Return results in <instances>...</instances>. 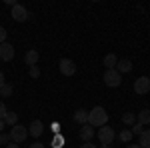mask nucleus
<instances>
[{"instance_id":"f8f14e48","label":"nucleus","mask_w":150,"mask_h":148,"mask_svg":"<svg viewBox=\"0 0 150 148\" xmlns=\"http://www.w3.org/2000/svg\"><path fill=\"white\" fill-rule=\"evenodd\" d=\"M102 64L106 66V70H112V68H116V64H118V56H116L114 52H110V54H106V56H104Z\"/></svg>"},{"instance_id":"dca6fc26","label":"nucleus","mask_w":150,"mask_h":148,"mask_svg":"<svg viewBox=\"0 0 150 148\" xmlns=\"http://www.w3.org/2000/svg\"><path fill=\"white\" fill-rule=\"evenodd\" d=\"M4 124H8L10 128L18 124V116H16V112H6V116H4Z\"/></svg>"},{"instance_id":"9b49d317","label":"nucleus","mask_w":150,"mask_h":148,"mask_svg":"<svg viewBox=\"0 0 150 148\" xmlns=\"http://www.w3.org/2000/svg\"><path fill=\"white\" fill-rule=\"evenodd\" d=\"M74 122H78L80 126H84V124H88V110H84V108H78L76 112H74Z\"/></svg>"},{"instance_id":"412c9836","label":"nucleus","mask_w":150,"mask_h":148,"mask_svg":"<svg viewBox=\"0 0 150 148\" xmlns=\"http://www.w3.org/2000/svg\"><path fill=\"white\" fill-rule=\"evenodd\" d=\"M62 144H66V140H64V136H54L52 138V148H62Z\"/></svg>"},{"instance_id":"a211bd4d","label":"nucleus","mask_w":150,"mask_h":148,"mask_svg":"<svg viewBox=\"0 0 150 148\" xmlns=\"http://www.w3.org/2000/svg\"><path fill=\"white\" fill-rule=\"evenodd\" d=\"M132 136H134V134H132V132H130L128 128H124L122 132H118V138H120V140H122L124 144H130V140H132Z\"/></svg>"},{"instance_id":"f3484780","label":"nucleus","mask_w":150,"mask_h":148,"mask_svg":"<svg viewBox=\"0 0 150 148\" xmlns=\"http://www.w3.org/2000/svg\"><path fill=\"white\" fill-rule=\"evenodd\" d=\"M142 148H150V130H144L140 134V142H138Z\"/></svg>"},{"instance_id":"c756f323","label":"nucleus","mask_w":150,"mask_h":148,"mask_svg":"<svg viewBox=\"0 0 150 148\" xmlns=\"http://www.w3.org/2000/svg\"><path fill=\"white\" fill-rule=\"evenodd\" d=\"M2 84H4V72L0 70V86H2Z\"/></svg>"},{"instance_id":"a878e982","label":"nucleus","mask_w":150,"mask_h":148,"mask_svg":"<svg viewBox=\"0 0 150 148\" xmlns=\"http://www.w3.org/2000/svg\"><path fill=\"white\" fill-rule=\"evenodd\" d=\"M4 42H6V30L0 26V44H4Z\"/></svg>"},{"instance_id":"0eeeda50","label":"nucleus","mask_w":150,"mask_h":148,"mask_svg":"<svg viewBox=\"0 0 150 148\" xmlns=\"http://www.w3.org/2000/svg\"><path fill=\"white\" fill-rule=\"evenodd\" d=\"M28 18H30V14H28V10L24 6H20V4L12 6V20L14 22H26Z\"/></svg>"},{"instance_id":"aec40b11","label":"nucleus","mask_w":150,"mask_h":148,"mask_svg":"<svg viewBox=\"0 0 150 148\" xmlns=\"http://www.w3.org/2000/svg\"><path fill=\"white\" fill-rule=\"evenodd\" d=\"M12 90H14V88H12V84L4 82V84L0 86V96H4V98H6V96H12Z\"/></svg>"},{"instance_id":"c85d7f7f","label":"nucleus","mask_w":150,"mask_h":148,"mask_svg":"<svg viewBox=\"0 0 150 148\" xmlns=\"http://www.w3.org/2000/svg\"><path fill=\"white\" fill-rule=\"evenodd\" d=\"M6 148H20V144H16V142H10V144H6Z\"/></svg>"},{"instance_id":"4be33fe9","label":"nucleus","mask_w":150,"mask_h":148,"mask_svg":"<svg viewBox=\"0 0 150 148\" xmlns=\"http://www.w3.org/2000/svg\"><path fill=\"white\" fill-rule=\"evenodd\" d=\"M130 132H132V134H138V136H140V134L144 132V126L140 124V122H136V124L132 126V130H130Z\"/></svg>"},{"instance_id":"6ab92c4d","label":"nucleus","mask_w":150,"mask_h":148,"mask_svg":"<svg viewBox=\"0 0 150 148\" xmlns=\"http://www.w3.org/2000/svg\"><path fill=\"white\" fill-rule=\"evenodd\" d=\"M122 122L128 124V126H134V124H136V116H134L132 112H124V114H122Z\"/></svg>"},{"instance_id":"7c9ffc66","label":"nucleus","mask_w":150,"mask_h":148,"mask_svg":"<svg viewBox=\"0 0 150 148\" xmlns=\"http://www.w3.org/2000/svg\"><path fill=\"white\" fill-rule=\"evenodd\" d=\"M4 126H6V124H4V120H0V134L4 132Z\"/></svg>"},{"instance_id":"1a4fd4ad","label":"nucleus","mask_w":150,"mask_h":148,"mask_svg":"<svg viewBox=\"0 0 150 148\" xmlns=\"http://www.w3.org/2000/svg\"><path fill=\"white\" fill-rule=\"evenodd\" d=\"M42 132H44V124H42V120H32L30 126H28V134H32L34 138L42 136Z\"/></svg>"},{"instance_id":"6e6552de","label":"nucleus","mask_w":150,"mask_h":148,"mask_svg":"<svg viewBox=\"0 0 150 148\" xmlns=\"http://www.w3.org/2000/svg\"><path fill=\"white\" fill-rule=\"evenodd\" d=\"M12 58H14V46L10 42H4V44H0V60H4V62H10Z\"/></svg>"},{"instance_id":"bb28decb","label":"nucleus","mask_w":150,"mask_h":148,"mask_svg":"<svg viewBox=\"0 0 150 148\" xmlns=\"http://www.w3.org/2000/svg\"><path fill=\"white\" fill-rule=\"evenodd\" d=\"M80 148H98V146L92 144V142H84V144H80Z\"/></svg>"},{"instance_id":"39448f33","label":"nucleus","mask_w":150,"mask_h":148,"mask_svg":"<svg viewBox=\"0 0 150 148\" xmlns=\"http://www.w3.org/2000/svg\"><path fill=\"white\" fill-rule=\"evenodd\" d=\"M134 92L140 94V96L148 94V92H150V78H148V76H140V78L134 80Z\"/></svg>"},{"instance_id":"cd10ccee","label":"nucleus","mask_w":150,"mask_h":148,"mask_svg":"<svg viewBox=\"0 0 150 148\" xmlns=\"http://www.w3.org/2000/svg\"><path fill=\"white\" fill-rule=\"evenodd\" d=\"M28 148H46V146H44L42 142H34V144H30Z\"/></svg>"},{"instance_id":"ddd939ff","label":"nucleus","mask_w":150,"mask_h":148,"mask_svg":"<svg viewBox=\"0 0 150 148\" xmlns=\"http://www.w3.org/2000/svg\"><path fill=\"white\" fill-rule=\"evenodd\" d=\"M38 58H40V54H38L36 50H28V52L24 54V62H26V64H28V68H30V66H36Z\"/></svg>"},{"instance_id":"5701e85b","label":"nucleus","mask_w":150,"mask_h":148,"mask_svg":"<svg viewBox=\"0 0 150 148\" xmlns=\"http://www.w3.org/2000/svg\"><path fill=\"white\" fill-rule=\"evenodd\" d=\"M28 74H30L32 78H38V76H40V68H38V66H30V68H28Z\"/></svg>"},{"instance_id":"f257e3e1","label":"nucleus","mask_w":150,"mask_h":148,"mask_svg":"<svg viewBox=\"0 0 150 148\" xmlns=\"http://www.w3.org/2000/svg\"><path fill=\"white\" fill-rule=\"evenodd\" d=\"M106 122H108V112L104 110L102 106H94L92 110H88V124L92 128L106 126Z\"/></svg>"},{"instance_id":"2eb2a0df","label":"nucleus","mask_w":150,"mask_h":148,"mask_svg":"<svg viewBox=\"0 0 150 148\" xmlns=\"http://www.w3.org/2000/svg\"><path fill=\"white\" fill-rule=\"evenodd\" d=\"M136 122H140V124H150V108H144V110H140L138 116H136Z\"/></svg>"},{"instance_id":"f03ea898","label":"nucleus","mask_w":150,"mask_h":148,"mask_svg":"<svg viewBox=\"0 0 150 148\" xmlns=\"http://www.w3.org/2000/svg\"><path fill=\"white\" fill-rule=\"evenodd\" d=\"M10 140L12 142H16V144H20V142H24L26 138H28V126H22V124H16L10 128Z\"/></svg>"},{"instance_id":"393cba45","label":"nucleus","mask_w":150,"mask_h":148,"mask_svg":"<svg viewBox=\"0 0 150 148\" xmlns=\"http://www.w3.org/2000/svg\"><path fill=\"white\" fill-rule=\"evenodd\" d=\"M6 112H8V108H6V104L0 100V120H4V116H6Z\"/></svg>"},{"instance_id":"473e14b6","label":"nucleus","mask_w":150,"mask_h":148,"mask_svg":"<svg viewBox=\"0 0 150 148\" xmlns=\"http://www.w3.org/2000/svg\"><path fill=\"white\" fill-rule=\"evenodd\" d=\"M100 148H112V144H100Z\"/></svg>"},{"instance_id":"423d86ee","label":"nucleus","mask_w":150,"mask_h":148,"mask_svg":"<svg viewBox=\"0 0 150 148\" xmlns=\"http://www.w3.org/2000/svg\"><path fill=\"white\" fill-rule=\"evenodd\" d=\"M58 68H60V72H62L64 76H74V74H76V64H74V60H70V58H62V60L58 62Z\"/></svg>"},{"instance_id":"2f4dec72","label":"nucleus","mask_w":150,"mask_h":148,"mask_svg":"<svg viewBox=\"0 0 150 148\" xmlns=\"http://www.w3.org/2000/svg\"><path fill=\"white\" fill-rule=\"evenodd\" d=\"M126 148H142L140 144H126Z\"/></svg>"},{"instance_id":"9d476101","label":"nucleus","mask_w":150,"mask_h":148,"mask_svg":"<svg viewBox=\"0 0 150 148\" xmlns=\"http://www.w3.org/2000/svg\"><path fill=\"white\" fill-rule=\"evenodd\" d=\"M94 134H96V130H94V128H92L90 124H84V126H80V132H78L80 140H84V142H90Z\"/></svg>"},{"instance_id":"20e7f679","label":"nucleus","mask_w":150,"mask_h":148,"mask_svg":"<svg viewBox=\"0 0 150 148\" xmlns=\"http://www.w3.org/2000/svg\"><path fill=\"white\" fill-rule=\"evenodd\" d=\"M120 82H122V74H120L116 68L106 70V72H104V84H106V86L116 88V86H120Z\"/></svg>"},{"instance_id":"b1692460","label":"nucleus","mask_w":150,"mask_h":148,"mask_svg":"<svg viewBox=\"0 0 150 148\" xmlns=\"http://www.w3.org/2000/svg\"><path fill=\"white\" fill-rule=\"evenodd\" d=\"M12 140H10V134H6V132H2L0 134V144H10Z\"/></svg>"},{"instance_id":"4468645a","label":"nucleus","mask_w":150,"mask_h":148,"mask_svg":"<svg viewBox=\"0 0 150 148\" xmlns=\"http://www.w3.org/2000/svg\"><path fill=\"white\" fill-rule=\"evenodd\" d=\"M116 70L120 72V74H126V72H130L132 70V62L130 60H118V64H116Z\"/></svg>"},{"instance_id":"7ed1b4c3","label":"nucleus","mask_w":150,"mask_h":148,"mask_svg":"<svg viewBox=\"0 0 150 148\" xmlns=\"http://www.w3.org/2000/svg\"><path fill=\"white\" fill-rule=\"evenodd\" d=\"M96 136H98V140H100V144H112V140L116 138V132L112 126H100L98 128V132H96Z\"/></svg>"}]
</instances>
